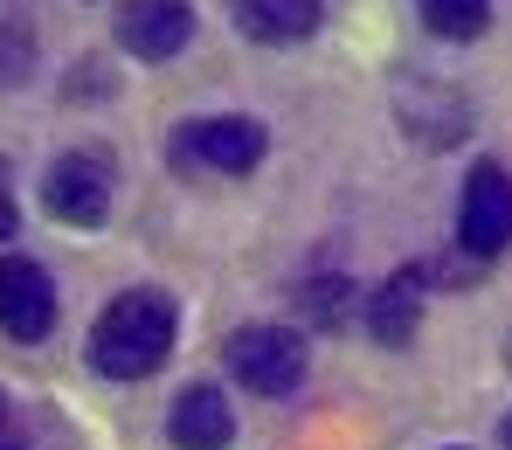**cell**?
Returning a JSON list of instances; mask_svg holds the SVG:
<instances>
[{"label":"cell","instance_id":"6da1fadb","mask_svg":"<svg viewBox=\"0 0 512 450\" xmlns=\"http://www.w3.org/2000/svg\"><path fill=\"white\" fill-rule=\"evenodd\" d=\"M173 340H180V305L153 284H132L90 319V367L104 381H146L167 367Z\"/></svg>","mask_w":512,"mask_h":450},{"label":"cell","instance_id":"7a4b0ae2","mask_svg":"<svg viewBox=\"0 0 512 450\" xmlns=\"http://www.w3.org/2000/svg\"><path fill=\"white\" fill-rule=\"evenodd\" d=\"M263 153H270V132H263V118H250V111L187 118V125L173 132V160H180V167H201V174H222V180L256 174Z\"/></svg>","mask_w":512,"mask_h":450},{"label":"cell","instance_id":"3957f363","mask_svg":"<svg viewBox=\"0 0 512 450\" xmlns=\"http://www.w3.org/2000/svg\"><path fill=\"white\" fill-rule=\"evenodd\" d=\"M111 194H118V167L97 153V146H77V153H56L49 174H42V208L70 229H97L111 215Z\"/></svg>","mask_w":512,"mask_h":450},{"label":"cell","instance_id":"277c9868","mask_svg":"<svg viewBox=\"0 0 512 450\" xmlns=\"http://www.w3.org/2000/svg\"><path fill=\"white\" fill-rule=\"evenodd\" d=\"M229 367L250 395H291V388H305L312 347L291 326H236L229 333Z\"/></svg>","mask_w":512,"mask_h":450},{"label":"cell","instance_id":"5b68a950","mask_svg":"<svg viewBox=\"0 0 512 450\" xmlns=\"http://www.w3.org/2000/svg\"><path fill=\"white\" fill-rule=\"evenodd\" d=\"M457 243L464 257L492 264L512 250V174L499 160H478L464 174V201H457Z\"/></svg>","mask_w":512,"mask_h":450},{"label":"cell","instance_id":"8992f818","mask_svg":"<svg viewBox=\"0 0 512 450\" xmlns=\"http://www.w3.org/2000/svg\"><path fill=\"white\" fill-rule=\"evenodd\" d=\"M0 333H14L21 347L56 333V284L35 257H0Z\"/></svg>","mask_w":512,"mask_h":450},{"label":"cell","instance_id":"52a82bcc","mask_svg":"<svg viewBox=\"0 0 512 450\" xmlns=\"http://www.w3.org/2000/svg\"><path fill=\"white\" fill-rule=\"evenodd\" d=\"M118 42L139 63H167L194 42V7L187 0H118Z\"/></svg>","mask_w":512,"mask_h":450},{"label":"cell","instance_id":"ba28073f","mask_svg":"<svg viewBox=\"0 0 512 450\" xmlns=\"http://www.w3.org/2000/svg\"><path fill=\"white\" fill-rule=\"evenodd\" d=\"M167 437H173V450H229L236 444V409H229V395L208 388V381L180 388V395H173V416H167Z\"/></svg>","mask_w":512,"mask_h":450},{"label":"cell","instance_id":"9c48e42d","mask_svg":"<svg viewBox=\"0 0 512 450\" xmlns=\"http://www.w3.org/2000/svg\"><path fill=\"white\" fill-rule=\"evenodd\" d=\"M423 284H429V270L409 264V270H395L388 284L367 291V326H374L381 347H409V340H416V326H423V298H429Z\"/></svg>","mask_w":512,"mask_h":450},{"label":"cell","instance_id":"30bf717a","mask_svg":"<svg viewBox=\"0 0 512 450\" xmlns=\"http://www.w3.org/2000/svg\"><path fill=\"white\" fill-rule=\"evenodd\" d=\"M229 7V21L263 42V49H277V42H305L312 28H319V14H326V0H222Z\"/></svg>","mask_w":512,"mask_h":450},{"label":"cell","instance_id":"8fae6325","mask_svg":"<svg viewBox=\"0 0 512 450\" xmlns=\"http://www.w3.org/2000/svg\"><path fill=\"white\" fill-rule=\"evenodd\" d=\"M416 7H423V28L443 42H471L492 21V0H416Z\"/></svg>","mask_w":512,"mask_h":450},{"label":"cell","instance_id":"7c38bea8","mask_svg":"<svg viewBox=\"0 0 512 450\" xmlns=\"http://www.w3.org/2000/svg\"><path fill=\"white\" fill-rule=\"evenodd\" d=\"M346 298H353V284H346V277H312V284H305V312H312L319 326H340V319H346Z\"/></svg>","mask_w":512,"mask_h":450},{"label":"cell","instance_id":"4fadbf2b","mask_svg":"<svg viewBox=\"0 0 512 450\" xmlns=\"http://www.w3.org/2000/svg\"><path fill=\"white\" fill-rule=\"evenodd\" d=\"M0 450H28V430H21V416H14V402H7V388H0Z\"/></svg>","mask_w":512,"mask_h":450},{"label":"cell","instance_id":"5bb4252c","mask_svg":"<svg viewBox=\"0 0 512 450\" xmlns=\"http://www.w3.org/2000/svg\"><path fill=\"white\" fill-rule=\"evenodd\" d=\"M0 56L14 63V84H21V77H28V35H21V28H7V35H0Z\"/></svg>","mask_w":512,"mask_h":450},{"label":"cell","instance_id":"9a60e30c","mask_svg":"<svg viewBox=\"0 0 512 450\" xmlns=\"http://www.w3.org/2000/svg\"><path fill=\"white\" fill-rule=\"evenodd\" d=\"M21 229V208H14V187H7V167H0V243Z\"/></svg>","mask_w":512,"mask_h":450},{"label":"cell","instance_id":"2e32d148","mask_svg":"<svg viewBox=\"0 0 512 450\" xmlns=\"http://www.w3.org/2000/svg\"><path fill=\"white\" fill-rule=\"evenodd\" d=\"M499 444H506V450H512V416H506V423H499Z\"/></svg>","mask_w":512,"mask_h":450}]
</instances>
